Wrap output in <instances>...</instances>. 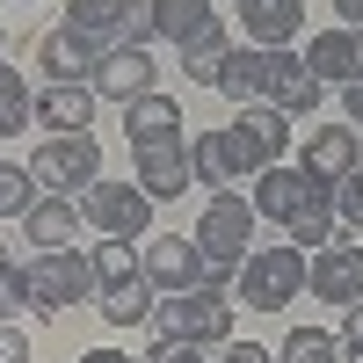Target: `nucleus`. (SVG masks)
<instances>
[{"label":"nucleus","instance_id":"obj_1","mask_svg":"<svg viewBox=\"0 0 363 363\" xmlns=\"http://www.w3.org/2000/svg\"><path fill=\"white\" fill-rule=\"evenodd\" d=\"M218 95H233L240 109H277V116H313L327 87L306 73L298 51H255V44H233L225 58V80Z\"/></svg>","mask_w":363,"mask_h":363},{"label":"nucleus","instance_id":"obj_2","mask_svg":"<svg viewBox=\"0 0 363 363\" xmlns=\"http://www.w3.org/2000/svg\"><path fill=\"white\" fill-rule=\"evenodd\" d=\"M196 247H203V284L233 291L240 262H247V247H255V203L233 196V189H218L203 203V218H196Z\"/></svg>","mask_w":363,"mask_h":363},{"label":"nucleus","instance_id":"obj_3","mask_svg":"<svg viewBox=\"0 0 363 363\" xmlns=\"http://www.w3.org/2000/svg\"><path fill=\"white\" fill-rule=\"evenodd\" d=\"M233 291H218V284H196V291H182V298H167V306H153V342H196V349H218V342H233Z\"/></svg>","mask_w":363,"mask_h":363},{"label":"nucleus","instance_id":"obj_4","mask_svg":"<svg viewBox=\"0 0 363 363\" xmlns=\"http://www.w3.org/2000/svg\"><path fill=\"white\" fill-rule=\"evenodd\" d=\"M298 291H306V255L291 247H247V262H240V277H233V306H247V313H284L298 306Z\"/></svg>","mask_w":363,"mask_h":363},{"label":"nucleus","instance_id":"obj_5","mask_svg":"<svg viewBox=\"0 0 363 363\" xmlns=\"http://www.w3.org/2000/svg\"><path fill=\"white\" fill-rule=\"evenodd\" d=\"M22 277H29V313H44V320H58L66 306H87V298L102 291V284H95V262L73 255V247H58V255H29Z\"/></svg>","mask_w":363,"mask_h":363},{"label":"nucleus","instance_id":"obj_6","mask_svg":"<svg viewBox=\"0 0 363 363\" xmlns=\"http://www.w3.org/2000/svg\"><path fill=\"white\" fill-rule=\"evenodd\" d=\"M80 225H95L102 240H145L153 233V196L138 182H95L80 196Z\"/></svg>","mask_w":363,"mask_h":363},{"label":"nucleus","instance_id":"obj_7","mask_svg":"<svg viewBox=\"0 0 363 363\" xmlns=\"http://www.w3.org/2000/svg\"><path fill=\"white\" fill-rule=\"evenodd\" d=\"M29 174H37V189H51V196H87V189H95V182H102V145L95 138H44L37 145V160H29Z\"/></svg>","mask_w":363,"mask_h":363},{"label":"nucleus","instance_id":"obj_8","mask_svg":"<svg viewBox=\"0 0 363 363\" xmlns=\"http://www.w3.org/2000/svg\"><path fill=\"white\" fill-rule=\"evenodd\" d=\"M284 145H291V116L277 109H240L225 124V153L233 174H262V167H284Z\"/></svg>","mask_w":363,"mask_h":363},{"label":"nucleus","instance_id":"obj_9","mask_svg":"<svg viewBox=\"0 0 363 363\" xmlns=\"http://www.w3.org/2000/svg\"><path fill=\"white\" fill-rule=\"evenodd\" d=\"M138 277L153 284L160 298H182V291L203 284V247H196L189 233H145V247H138Z\"/></svg>","mask_w":363,"mask_h":363},{"label":"nucleus","instance_id":"obj_10","mask_svg":"<svg viewBox=\"0 0 363 363\" xmlns=\"http://www.w3.org/2000/svg\"><path fill=\"white\" fill-rule=\"evenodd\" d=\"M247 203H255V218H277V225H291L298 211L335 203V182H320V174H306V167H262Z\"/></svg>","mask_w":363,"mask_h":363},{"label":"nucleus","instance_id":"obj_11","mask_svg":"<svg viewBox=\"0 0 363 363\" xmlns=\"http://www.w3.org/2000/svg\"><path fill=\"white\" fill-rule=\"evenodd\" d=\"M306 291L320 306H363V240H335L306 262Z\"/></svg>","mask_w":363,"mask_h":363},{"label":"nucleus","instance_id":"obj_12","mask_svg":"<svg viewBox=\"0 0 363 363\" xmlns=\"http://www.w3.org/2000/svg\"><path fill=\"white\" fill-rule=\"evenodd\" d=\"M233 15H240V44L291 51V37L306 29V0H233Z\"/></svg>","mask_w":363,"mask_h":363},{"label":"nucleus","instance_id":"obj_13","mask_svg":"<svg viewBox=\"0 0 363 363\" xmlns=\"http://www.w3.org/2000/svg\"><path fill=\"white\" fill-rule=\"evenodd\" d=\"M298 58H306V73H313L320 87H349V80H363V29L335 22V29H320Z\"/></svg>","mask_w":363,"mask_h":363},{"label":"nucleus","instance_id":"obj_14","mask_svg":"<svg viewBox=\"0 0 363 363\" xmlns=\"http://www.w3.org/2000/svg\"><path fill=\"white\" fill-rule=\"evenodd\" d=\"M153 22L174 51H203V44H233L225 37V15L211 0H153Z\"/></svg>","mask_w":363,"mask_h":363},{"label":"nucleus","instance_id":"obj_15","mask_svg":"<svg viewBox=\"0 0 363 363\" xmlns=\"http://www.w3.org/2000/svg\"><path fill=\"white\" fill-rule=\"evenodd\" d=\"M124 131H131V153H167V145H189V138H182V102L160 95V87L124 109Z\"/></svg>","mask_w":363,"mask_h":363},{"label":"nucleus","instance_id":"obj_16","mask_svg":"<svg viewBox=\"0 0 363 363\" xmlns=\"http://www.w3.org/2000/svg\"><path fill=\"white\" fill-rule=\"evenodd\" d=\"M95 80H51L44 95H37V124L51 131V138H80L87 124H95Z\"/></svg>","mask_w":363,"mask_h":363},{"label":"nucleus","instance_id":"obj_17","mask_svg":"<svg viewBox=\"0 0 363 363\" xmlns=\"http://www.w3.org/2000/svg\"><path fill=\"white\" fill-rule=\"evenodd\" d=\"M102 58H109V44H102V37H80V29H66V22L37 44V66H44L51 80H95Z\"/></svg>","mask_w":363,"mask_h":363},{"label":"nucleus","instance_id":"obj_18","mask_svg":"<svg viewBox=\"0 0 363 363\" xmlns=\"http://www.w3.org/2000/svg\"><path fill=\"white\" fill-rule=\"evenodd\" d=\"M363 160V138H356V124H320V131H306V174H320V182H342L349 167Z\"/></svg>","mask_w":363,"mask_h":363},{"label":"nucleus","instance_id":"obj_19","mask_svg":"<svg viewBox=\"0 0 363 363\" xmlns=\"http://www.w3.org/2000/svg\"><path fill=\"white\" fill-rule=\"evenodd\" d=\"M95 95L131 109L138 95H153V58H145V51H109L102 66H95Z\"/></svg>","mask_w":363,"mask_h":363},{"label":"nucleus","instance_id":"obj_20","mask_svg":"<svg viewBox=\"0 0 363 363\" xmlns=\"http://www.w3.org/2000/svg\"><path fill=\"white\" fill-rule=\"evenodd\" d=\"M73 225H80V196H37V203H29V218H22V233H29V247H37V255L73 247Z\"/></svg>","mask_w":363,"mask_h":363},{"label":"nucleus","instance_id":"obj_21","mask_svg":"<svg viewBox=\"0 0 363 363\" xmlns=\"http://www.w3.org/2000/svg\"><path fill=\"white\" fill-rule=\"evenodd\" d=\"M189 182H196V167H189V145H167V153H138V189L153 196V203H167V196H189Z\"/></svg>","mask_w":363,"mask_h":363},{"label":"nucleus","instance_id":"obj_22","mask_svg":"<svg viewBox=\"0 0 363 363\" xmlns=\"http://www.w3.org/2000/svg\"><path fill=\"white\" fill-rule=\"evenodd\" d=\"M95 298H102V320L109 327H138V320H153V298L160 291L145 284V277H131V284H102Z\"/></svg>","mask_w":363,"mask_h":363},{"label":"nucleus","instance_id":"obj_23","mask_svg":"<svg viewBox=\"0 0 363 363\" xmlns=\"http://www.w3.org/2000/svg\"><path fill=\"white\" fill-rule=\"evenodd\" d=\"M189 167H196V189H233V153H225V131H203L189 138Z\"/></svg>","mask_w":363,"mask_h":363},{"label":"nucleus","instance_id":"obj_24","mask_svg":"<svg viewBox=\"0 0 363 363\" xmlns=\"http://www.w3.org/2000/svg\"><path fill=\"white\" fill-rule=\"evenodd\" d=\"M131 0H66V29H80V37H102L116 51V22H124Z\"/></svg>","mask_w":363,"mask_h":363},{"label":"nucleus","instance_id":"obj_25","mask_svg":"<svg viewBox=\"0 0 363 363\" xmlns=\"http://www.w3.org/2000/svg\"><path fill=\"white\" fill-rule=\"evenodd\" d=\"M29 124H37V102H29V87H22L15 66H0V138H15Z\"/></svg>","mask_w":363,"mask_h":363},{"label":"nucleus","instance_id":"obj_26","mask_svg":"<svg viewBox=\"0 0 363 363\" xmlns=\"http://www.w3.org/2000/svg\"><path fill=\"white\" fill-rule=\"evenodd\" d=\"M335 233H342V218H335V203H313V211H298V218H291V247L298 255H320V247H335Z\"/></svg>","mask_w":363,"mask_h":363},{"label":"nucleus","instance_id":"obj_27","mask_svg":"<svg viewBox=\"0 0 363 363\" xmlns=\"http://www.w3.org/2000/svg\"><path fill=\"white\" fill-rule=\"evenodd\" d=\"M284 363H342V342L320 327H291L284 335Z\"/></svg>","mask_w":363,"mask_h":363},{"label":"nucleus","instance_id":"obj_28","mask_svg":"<svg viewBox=\"0 0 363 363\" xmlns=\"http://www.w3.org/2000/svg\"><path fill=\"white\" fill-rule=\"evenodd\" d=\"M87 262H95V284H131V277H138V255H131V240H102V247L87 255Z\"/></svg>","mask_w":363,"mask_h":363},{"label":"nucleus","instance_id":"obj_29","mask_svg":"<svg viewBox=\"0 0 363 363\" xmlns=\"http://www.w3.org/2000/svg\"><path fill=\"white\" fill-rule=\"evenodd\" d=\"M37 203V174L29 167H0V218H29Z\"/></svg>","mask_w":363,"mask_h":363},{"label":"nucleus","instance_id":"obj_30","mask_svg":"<svg viewBox=\"0 0 363 363\" xmlns=\"http://www.w3.org/2000/svg\"><path fill=\"white\" fill-rule=\"evenodd\" d=\"M160 37V22H153V0H131L124 8V22H116V51H145Z\"/></svg>","mask_w":363,"mask_h":363},{"label":"nucleus","instance_id":"obj_31","mask_svg":"<svg viewBox=\"0 0 363 363\" xmlns=\"http://www.w3.org/2000/svg\"><path fill=\"white\" fill-rule=\"evenodd\" d=\"M335 218H342V225L363 240V160H356V167L335 182Z\"/></svg>","mask_w":363,"mask_h":363},{"label":"nucleus","instance_id":"obj_32","mask_svg":"<svg viewBox=\"0 0 363 363\" xmlns=\"http://www.w3.org/2000/svg\"><path fill=\"white\" fill-rule=\"evenodd\" d=\"M225 58H233V44H203V51H182V73H189L196 87H218V80H225Z\"/></svg>","mask_w":363,"mask_h":363},{"label":"nucleus","instance_id":"obj_33","mask_svg":"<svg viewBox=\"0 0 363 363\" xmlns=\"http://www.w3.org/2000/svg\"><path fill=\"white\" fill-rule=\"evenodd\" d=\"M15 313H29V277L8 262V269H0V320H15Z\"/></svg>","mask_w":363,"mask_h":363},{"label":"nucleus","instance_id":"obj_34","mask_svg":"<svg viewBox=\"0 0 363 363\" xmlns=\"http://www.w3.org/2000/svg\"><path fill=\"white\" fill-rule=\"evenodd\" d=\"M145 363H211V349H196V342H153Z\"/></svg>","mask_w":363,"mask_h":363},{"label":"nucleus","instance_id":"obj_35","mask_svg":"<svg viewBox=\"0 0 363 363\" xmlns=\"http://www.w3.org/2000/svg\"><path fill=\"white\" fill-rule=\"evenodd\" d=\"M0 363H29V335L15 320H0Z\"/></svg>","mask_w":363,"mask_h":363},{"label":"nucleus","instance_id":"obj_36","mask_svg":"<svg viewBox=\"0 0 363 363\" xmlns=\"http://www.w3.org/2000/svg\"><path fill=\"white\" fill-rule=\"evenodd\" d=\"M211 363H269L255 342H218V349H211Z\"/></svg>","mask_w":363,"mask_h":363},{"label":"nucleus","instance_id":"obj_37","mask_svg":"<svg viewBox=\"0 0 363 363\" xmlns=\"http://www.w3.org/2000/svg\"><path fill=\"white\" fill-rule=\"evenodd\" d=\"M342 356H363V306H349V327H342Z\"/></svg>","mask_w":363,"mask_h":363},{"label":"nucleus","instance_id":"obj_38","mask_svg":"<svg viewBox=\"0 0 363 363\" xmlns=\"http://www.w3.org/2000/svg\"><path fill=\"white\" fill-rule=\"evenodd\" d=\"M342 109H349V124H363V80H349V87H342Z\"/></svg>","mask_w":363,"mask_h":363},{"label":"nucleus","instance_id":"obj_39","mask_svg":"<svg viewBox=\"0 0 363 363\" xmlns=\"http://www.w3.org/2000/svg\"><path fill=\"white\" fill-rule=\"evenodd\" d=\"M335 15H342L349 29H363V0H335Z\"/></svg>","mask_w":363,"mask_h":363},{"label":"nucleus","instance_id":"obj_40","mask_svg":"<svg viewBox=\"0 0 363 363\" xmlns=\"http://www.w3.org/2000/svg\"><path fill=\"white\" fill-rule=\"evenodd\" d=\"M80 363H131V356H124V349H87Z\"/></svg>","mask_w":363,"mask_h":363},{"label":"nucleus","instance_id":"obj_41","mask_svg":"<svg viewBox=\"0 0 363 363\" xmlns=\"http://www.w3.org/2000/svg\"><path fill=\"white\" fill-rule=\"evenodd\" d=\"M8 262H15V255H8V240H0V269H8Z\"/></svg>","mask_w":363,"mask_h":363},{"label":"nucleus","instance_id":"obj_42","mask_svg":"<svg viewBox=\"0 0 363 363\" xmlns=\"http://www.w3.org/2000/svg\"><path fill=\"white\" fill-rule=\"evenodd\" d=\"M0 44H8V22H0Z\"/></svg>","mask_w":363,"mask_h":363},{"label":"nucleus","instance_id":"obj_43","mask_svg":"<svg viewBox=\"0 0 363 363\" xmlns=\"http://www.w3.org/2000/svg\"><path fill=\"white\" fill-rule=\"evenodd\" d=\"M349 363H363V356H349Z\"/></svg>","mask_w":363,"mask_h":363}]
</instances>
